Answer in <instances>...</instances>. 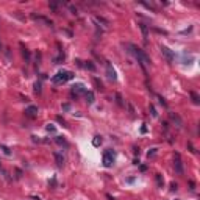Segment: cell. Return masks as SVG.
<instances>
[{
    "label": "cell",
    "instance_id": "cell-28",
    "mask_svg": "<svg viewBox=\"0 0 200 200\" xmlns=\"http://www.w3.org/2000/svg\"><path fill=\"white\" fill-rule=\"evenodd\" d=\"M67 6H69V10H71V11L74 13V14H75V13H77V8H75L74 5H67Z\"/></svg>",
    "mask_w": 200,
    "mask_h": 200
},
{
    "label": "cell",
    "instance_id": "cell-16",
    "mask_svg": "<svg viewBox=\"0 0 200 200\" xmlns=\"http://www.w3.org/2000/svg\"><path fill=\"white\" fill-rule=\"evenodd\" d=\"M139 28H141V31H142V36H144V39L147 41V36H149V30H147V25H144V24H139Z\"/></svg>",
    "mask_w": 200,
    "mask_h": 200
},
{
    "label": "cell",
    "instance_id": "cell-19",
    "mask_svg": "<svg viewBox=\"0 0 200 200\" xmlns=\"http://www.w3.org/2000/svg\"><path fill=\"white\" fill-rule=\"evenodd\" d=\"M85 67H86V69H89V71H92V72L95 71V66L92 64V61H86V64H85Z\"/></svg>",
    "mask_w": 200,
    "mask_h": 200
},
{
    "label": "cell",
    "instance_id": "cell-5",
    "mask_svg": "<svg viewBox=\"0 0 200 200\" xmlns=\"http://www.w3.org/2000/svg\"><path fill=\"white\" fill-rule=\"evenodd\" d=\"M71 94H72V97H75V99H77L78 95H81V94H86V88H85V85L75 83V85L72 86V89H71Z\"/></svg>",
    "mask_w": 200,
    "mask_h": 200
},
{
    "label": "cell",
    "instance_id": "cell-2",
    "mask_svg": "<svg viewBox=\"0 0 200 200\" xmlns=\"http://www.w3.org/2000/svg\"><path fill=\"white\" fill-rule=\"evenodd\" d=\"M74 78V72L71 71H59L57 75H53L52 81L55 85H61V83H66L67 80H72Z\"/></svg>",
    "mask_w": 200,
    "mask_h": 200
},
{
    "label": "cell",
    "instance_id": "cell-24",
    "mask_svg": "<svg viewBox=\"0 0 200 200\" xmlns=\"http://www.w3.org/2000/svg\"><path fill=\"white\" fill-rule=\"evenodd\" d=\"M150 113H152V116H153V117H156V116H158V113H156V109H155V106H153V105H150Z\"/></svg>",
    "mask_w": 200,
    "mask_h": 200
},
{
    "label": "cell",
    "instance_id": "cell-30",
    "mask_svg": "<svg viewBox=\"0 0 200 200\" xmlns=\"http://www.w3.org/2000/svg\"><path fill=\"white\" fill-rule=\"evenodd\" d=\"M188 149H189V150H191V152H192V153H196V152H197V150H196V149H194V147H192V144H191V142H189V144H188Z\"/></svg>",
    "mask_w": 200,
    "mask_h": 200
},
{
    "label": "cell",
    "instance_id": "cell-8",
    "mask_svg": "<svg viewBox=\"0 0 200 200\" xmlns=\"http://www.w3.org/2000/svg\"><path fill=\"white\" fill-rule=\"evenodd\" d=\"M31 19H33V20H36V22H41V24H44V25H47V27H52V25H53L50 19H47V17H44V16H36V14H34V13L31 14Z\"/></svg>",
    "mask_w": 200,
    "mask_h": 200
},
{
    "label": "cell",
    "instance_id": "cell-3",
    "mask_svg": "<svg viewBox=\"0 0 200 200\" xmlns=\"http://www.w3.org/2000/svg\"><path fill=\"white\" fill-rule=\"evenodd\" d=\"M114 158H116V153L113 150H105V153H103V166L111 167L114 164Z\"/></svg>",
    "mask_w": 200,
    "mask_h": 200
},
{
    "label": "cell",
    "instance_id": "cell-14",
    "mask_svg": "<svg viewBox=\"0 0 200 200\" xmlns=\"http://www.w3.org/2000/svg\"><path fill=\"white\" fill-rule=\"evenodd\" d=\"M155 180H156V184H158V188H163V184H164V178L161 174H156L155 175Z\"/></svg>",
    "mask_w": 200,
    "mask_h": 200
},
{
    "label": "cell",
    "instance_id": "cell-34",
    "mask_svg": "<svg viewBox=\"0 0 200 200\" xmlns=\"http://www.w3.org/2000/svg\"><path fill=\"white\" fill-rule=\"evenodd\" d=\"M141 133H147V127H141Z\"/></svg>",
    "mask_w": 200,
    "mask_h": 200
},
{
    "label": "cell",
    "instance_id": "cell-7",
    "mask_svg": "<svg viewBox=\"0 0 200 200\" xmlns=\"http://www.w3.org/2000/svg\"><path fill=\"white\" fill-rule=\"evenodd\" d=\"M106 77L111 80V81H116L117 80V75H116V71H114V67L111 66V63H106Z\"/></svg>",
    "mask_w": 200,
    "mask_h": 200
},
{
    "label": "cell",
    "instance_id": "cell-4",
    "mask_svg": "<svg viewBox=\"0 0 200 200\" xmlns=\"http://www.w3.org/2000/svg\"><path fill=\"white\" fill-rule=\"evenodd\" d=\"M161 55L164 57V59L167 61V63H174V59H175V53L172 52L169 47L166 45H161Z\"/></svg>",
    "mask_w": 200,
    "mask_h": 200
},
{
    "label": "cell",
    "instance_id": "cell-27",
    "mask_svg": "<svg viewBox=\"0 0 200 200\" xmlns=\"http://www.w3.org/2000/svg\"><path fill=\"white\" fill-rule=\"evenodd\" d=\"M156 99L160 100V103H161L163 106H166V102H164V99H163V97H160V95H156Z\"/></svg>",
    "mask_w": 200,
    "mask_h": 200
},
{
    "label": "cell",
    "instance_id": "cell-20",
    "mask_svg": "<svg viewBox=\"0 0 200 200\" xmlns=\"http://www.w3.org/2000/svg\"><path fill=\"white\" fill-rule=\"evenodd\" d=\"M41 91H42V89H41V81H36V83H34V92L41 94Z\"/></svg>",
    "mask_w": 200,
    "mask_h": 200
},
{
    "label": "cell",
    "instance_id": "cell-31",
    "mask_svg": "<svg viewBox=\"0 0 200 200\" xmlns=\"http://www.w3.org/2000/svg\"><path fill=\"white\" fill-rule=\"evenodd\" d=\"M127 106H128V111H130V113H132V114H133V113H135V109H133V106H132V105H130V103H127Z\"/></svg>",
    "mask_w": 200,
    "mask_h": 200
},
{
    "label": "cell",
    "instance_id": "cell-6",
    "mask_svg": "<svg viewBox=\"0 0 200 200\" xmlns=\"http://www.w3.org/2000/svg\"><path fill=\"white\" fill-rule=\"evenodd\" d=\"M174 167H175V172L178 175H183L184 169H183V161H181L180 153H175V156H174Z\"/></svg>",
    "mask_w": 200,
    "mask_h": 200
},
{
    "label": "cell",
    "instance_id": "cell-1",
    "mask_svg": "<svg viewBox=\"0 0 200 200\" xmlns=\"http://www.w3.org/2000/svg\"><path fill=\"white\" fill-rule=\"evenodd\" d=\"M127 47H128V52L133 55V57L138 59V63H141L142 66H150V58L147 57V53L144 52V50H141L139 47H136V45H133V44H127Z\"/></svg>",
    "mask_w": 200,
    "mask_h": 200
},
{
    "label": "cell",
    "instance_id": "cell-12",
    "mask_svg": "<svg viewBox=\"0 0 200 200\" xmlns=\"http://www.w3.org/2000/svg\"><path fill=\"white\" fill-rule=\"evenodd\" d=\"M85 97H86V102L89 103V105H91V103H94V92L92 91H86V94H85Z\"/></svg>",
    "mask_w": 200,
    "mask_h": 200
},
{
    "label": "cell",
    "instance_id": "cell-18",
    "mask_svg": "<svg viewBox=\"0 0 200 200\" xmlns=\"http://www.w3.org/2000/svg\"><path fill=\"white\" fill-rule=\"evenodd\" d=\"M189 95H191V99H192V102H194V103H196V105H199V103H200V97H199V95H197L196 92H189Z\"/></svg>",
    "mask_w": 200,
    "mask_h": 200
},
{
    "label": "cell",
    "instance_id": "cell-26",
    "mask_svg": "<svg viewBox=\"0 0 200 200\" xmlns=\"http://www.w3.org/2000/svg\"><path fill=\"white\" fill-rule=\"evenodd\" d=\"M57 120H58V122H61V123H63V127H67V125H66V120L63 119V117H59V116H58V117H57Z\"/></svg>",
    "mask_w": 200,
    "mask_h": 200
},
{
    "label": "cell",
    "instance_id": "cell-22",
    "mask_svg": "<svg viewBox=\"0 0 200 200\" xmlns=\"http://www.w3.org/2000/svg\"><path fill=\"white\" fill-rule=\"evenodd\" d=\"M0 149L3 150V153H5V155H8V156L11 155V150H10L8 147H6V146H0Z\"/></svg>",
    "mask_w": 200,
    "mask_h": 200
},
{
    "label": "cell",
    "instance_id": "cell-35",
    "mask_svg": "<svg viewBox=\"0 0 200 200\" xmlns=\"http://www.w3.org/2000/svg\"><path fill=\"white\" fill-rule=\"evenodd\" d=\"M3 49V45H2V42H0V50H2Z\"/></svg>",
    "mask_w": 200,
    "mask_h": 200
},
{
    "label": "cell",
    "instance_id": "cell-17",
    "mask_svg": "<svg viewBox=\"0 0 200 200\" xmlns=\"http://www.w3.org/2000/svg\"><path fill=\"white\" fill-rule=\"evenodd\" d=\"M20 49H22V57L25 58V61H30V52L27 50V49H25V47H24L22 44H20Z\"/></svg>",
    "mask_w": 200,
    "mask_h": 200
},
{
    "label": "cell",
    "instance_id": "cell-13",
    "mask_svg": "<svg viewBox=\"0 0 200 200\" xmlns=\"http://www.w3.org/2000/svg\"><path fill=\"white\" fill-rule=\"evenodd\" d=\"M102 142H103L102 136H94V139H92V146H94V147H100Z\"/></svg>",
    "mask_w": 200,
    "mask_h": 200
},
{
    "label": "cell",
    "instance_id": "cell-29",
    "mask_svg": "<svg viewBox=\"0 0 200 200\" xmlns=\"http://www.w3.org/2000/svg\"><path fill=\"white\" fill-rule=\"evenodd\" d=\"M47 132H52V133H53V132H55V127L49 123V125H47Z\"/></svg>",
    "mask_w": 200,
    "mask_h": 200
},
{
    "label": "cell",
    "instance_id": "cell-25",
    "mask_svg": "<svg viewBox=\"0 0 200 200\" xmlns=\"http://www.w3.org/2000/svg\"><path fill=\"white\" fill-rule=\"evenodd\" d=\"M155 155H156V149H152V150L149 152V153H147V156H149V158H153Z\"/></svg>",
    "mask_w": 200,
    "mask_h": 200
},
{
    "label": "cell",
    "instance_id": "cell-15",
    "mask_svg": "<svg viewBox=\"0 0 200 200\" xmlns=\"http://www.w3.org/2000/svg\"><path fill=\"white\" fill-rule=\"evenodd\" d=\"M55 141H57V142L59 144V146H64V147H69V144H67V141L64 139V138H63V136H57V138H55Z\"/></svg>",
    "mask_w": 200,
    "mask_h": 200
},
{
    "label": "cell",
    "instance_id": "cell-37",
    "mask_svg": "<svg viewBox=\"0 0 200 200\" xmlns=\"http://www.w3.org/2000/svg\"><path fill=\"white\" fill-rule=\"evenodd\" d=\"M175 200H177V199H175Z\"/></svg>",
    "mask_w": 200,
    "mask_h": 200
},
{
    "label": "cell",
    "instance_id": "cell-23",
    "mask_svg": "<svg viewBox=\"0 0 200 200\" xmlns=\"http://www.w3.org/2000/svg\"><path fill=\"white\" fill-rule=\"evenodd\" d=\"M94 83H95V86H97V89H99V91H102V89H103L102 83H100V81H99L97 78H94Z\"/></svg>",
    "mask_w": 200,
    "mask_h": 200
},
{
    "label": "cell",
    "instance_id": "cell-32",
    "mask_svg": "<svg viewBox=\"0 0 200 200\" xmlns=\"http://www.w3.org/2000/svg\"><path fill=\"white\" fill-rule=\"evenodd\" d=\"M63 109H66V111H67V109H71V105H69V103H64V105H63Z\"/></svg>",
    "mask_w": 200,
    "mask_h": 200
},
{
    "label": "cell",
    "instance_id": "cell-10",
    "mask_svg": "<svg viewBox=\"0 0 200 200\" xmlns=\"http://www.w3.org/2000/svg\"><path fill=\"white\" fill-rule=\"evenodd\" d=\"M169 117H170V120L174 122V123H177V127H178V128H181V127H183V122H181V119H180V117H178L177 114L169 113Z\"/></svg>",
    "mask_w": 200,
    "mask_h": 200
},
{
    "label": "cell",
    "instance_id": "cell-36",
    "mask_svg": "<svg viewBox=\"0 0 200 200\" xmlns=\"http://www.w3.org/2000/svg\"><path fill=\"white\" fill-rule=\"evenodd\" d=\"M0 170H3V169H2V164H0Z\"/></svg>",
    "mask_w": 200,
    "mask_h": 200
},
{
    "label": "cell",
    "instance_id": "cell-21",
    "mask_svg": "<svg viewBox=\"0 0 200 200\" xmlns=\"http://www.w3.org/2000/svg\"><path fill=\"white\" fill-rule=\"evenodd\" d=\"M116 100H117V105H120V106L125 105V103H123V100H122V97H120V94H116Z\"/></svg>",
    "mask_w": 200,
    "mask_h": 200
},
{
    "label": "cell",
    "instance_id": "cell-9",
    "mask_svg": "<svg viewBox=\"0 0 200 200\" xmlns=\"http://www.w3.org/2000/svg\"><path fill=\"white\" fill-rule=\"evenodd\" d=\"M36 114H38V106H34V105H30L25 109V116H28V117H36Z\"/></svg>",
    "mask_w": 200,
    "mask_h": 200
},
{
    "label": "cell",
    "instance_id": "cell-33",
    "mask_svg": "<svg viewBox=\"0 0 200 200\" xmlns=\"http://www.w3.org/2000/svg\"><path fill=\"white\" fill-rule=\"evenodd\" d=\"M170 189H172V191H177V183H172V184H170Z\"/></svg>",
    "mask_w": 200,
    "mask_h": 200
},
{
    "label": "cell",
    "instance_id": "cell-11",
    "mask_svg": "<svg viewBox=\"0 0 200 200\" xmlns=\"http://www.w3.org/2000/svg\"><path fill=\"white\" fill-rule=\"evenodd\" d=\"M53 156H55V160H57V164H58V166H63V164H64V158H63V155L58 153V152H55Z\"/></svg>",
    "mask_w": 200,
    "mask_h": 200
}]
</instances>
